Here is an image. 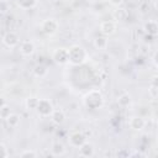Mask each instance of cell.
Listing matches in <instances>:
<instances>
[{
  "label": "cell",
  "instance_id": "cell-1",
  "mask_svg": "<svg viewBox=\"0 0 158 158\" xmlns=\"http://www.w3.org/2000/svg\"><path fill=\"white\" fill-rule=\"evenodd\" d=\"M89 56L84 47L73 44L68 48V63L72 65H81L88 60Z\"/></svg>",
  "mask_w": 158,
  "mask_h": 158
},
{
  "label": "cell",
  "instance_id": "cell-19",
  "mask_svg": "<svg viewBox=\"0 0 158 158\" xmlns=\"http://www.w3.org/2000/svg\"><path fill=\"white\" fill-rule=\"evenodd\" d=\"M117 104H118L121 107H127V106H130V104H131V96H130V94H127V93L121 94V95L117 98Z\"/></svg>",
  "mask_w": 158,
  "mask_h": 158
},
{
  "label": "cell",
  "instance_id": "cell-4",
  "mask_svg": "<svg viewBox=\"0 0 158 158\" xmlns=\"http://www.w3.org/2000/svg\"><path fill=\"white\" fill-rule=\"evenodd\" d=\"M59 28V23L56 19H46L41 22V31L47 36H53L57 33Z\"/></svg>",
  "mask_w": 158,
  "mask_h": 158
},
{
  "label": "cell",
  "instance_id": "cell-20",
  "mask_svg": "<svg viewBox=\"0 0 158 158\" xmlns=\"http://www.w3.org/2000/svg\"><path fill=\"white\" fill-rule=\"evenodd\" d=\"M38 100H40V98H37V96H28L25 100L26 109H28V110H36V107L38 105Z\"/></svg>",
  "mask_w": 158,
  "mask_h": 158
},
{
  "label": "cell",
  "instance_id": "cell-14",
  "mask_svg": "<svg viewBox=\"0 0 158 158\" xmlns=\"http://www.w3.org/2000/svg\"><path fill=\"white\" fill-rule=\"evenodd\" d=\"M65 153V147L62 142H53L52 146H51V154L54 156V157H59V156H63Z\"/></svg>",
  "mask_w": 158,
  "mask_h": 158
},
{
  "label": "cell",
  "instance_id": "cell-11",
  "mask_svg": "<svg viewBox=\"0 0 158 158\" xmlns=\"http://www.w3.org/2000/svg\"><path fill=\"white\" fill-rule=\"evenodd\" d=\"M146 123L147 122L142 116H132L128 121V125L133 131H142L144 128Z\"/></svg>",
  "mask_w": 158,
  "mask_h": 158
},
{
  "label": "cell",
  "instance_id": "cell-21",
  "mask_svg": "<svg viewBox=\"0 0 158 158\" xmlns=\"http://www.w3.org/2000/svg\"><path fill=\"white\" fill-rule=\"evenodd\" d=\"M20 116L17 115V114H14V112H11L6 118H5V121H6V123L10 126V127H16L19 123H20Z\"/></svg>",
  "mask_w": 158,
  "mask_h": 158
},
{
  "label": "cell",
  "instance_id": "cell-24",
  "mask_svg": "<svg viewBox=\"0 0 158 158\" xmlns=\"http://www.w3.org/2000/svg\"><path fill=\"white\" fill-rule=\"evenodd\" d=\"M10 10V2L7 0H0V14H6Z\"/></svg>",
  "mask_w": 158,
  "mask_h": 158
},
{
  "label": "cell",
  "instance_id": "cell-10",
  "mask_svg": "<svg viewBox=\"0 0 158 158\" xmlns=\"http://www.w3.org/2000/svg\"><path fill=\"white\" fill-rule=\"evenodd\" d=\"M35 49H36V46L32 41L26 40V41H22L20 43V52H21V54H23L26 57L32 56L35 53Z\"/></svg>",
  "mask_w": 158,
  "mask_h": 158
},
{
  "label": "cell",
  "instance_id": "cell-17",
  "mask_svg": "<svg viewBox=\"0 0 158 158\" xmlns=\"http://www.w3.org/2000/svg\"><path fill=\"white\" fill-rule=\"evenodd\" d=\"M107 37L106 36H98L95 40H94V47L99 51H102V49H106L107 47Z\"/></svg>",
  "mask_w": 158,
  "mask_h": 158
},
{
  "label": "cell",
  "instance_id": "cell-26",
  "mask_svg": "<svg viewBox=\"0 0 158 158\" xmlns=\"http://www.w3.org/2000/svg\"><path fill=\"white\" fill-rule=\"evenodd\" d=\"M112 6H115V7H118V6H121L122 5V2H123V0H107Z\"/></svg>",
  "mask_w": 158,
  "mask_h": 158
},
{
  "label": "cell",
  "instance_id": "cell-16",
  "mask_svg": "<svg viewBox=\"0 0 158 158\" xmlns=\"http://www.w3.org/2000/svg\"><path fill=\"white\" fill-rule=\"evenodd\" d=\"M148 95H149L153 100H156V99H157V96H158L157 75H154V77L152 78V80H151V83H149V85H148Z\"/></svg>",
  "mask_w": 158,
  "mask_h": 158
},
{
  "label": "cell",
  "instance_id": "cell-8",
  "mask_svg": "<svg viewBox=\"0 0 158 158\" xmlns=\"http://www.w3.org/2000/svg\"><path fill=\"white\" fill-rule=\"evenodd\" d=\"M69 144L72 147H75V148H79L85 141H86V136L81 132V131H74L69 135Z\"/></svg>",
  "mask_w": 158,
  "mask_h": 158
},
{
  "label": "cell",
  "instance_id": "cell-22",
  "mask_svg": "<svg viewBox=\"0 0 158 158\" xmlns=\"http://www.w3.org/2000/svg\"><path fill=\"white\" fill-rule=\"evenodd\" d=\"M11 112H12V111H11V107H10V106L6 104V105H4V106L0 109V117L5 120V118H6V117H7V116L11 114Z\"/></svg>",
  "mask_w": 158,
  "mask_h": 158
},
{
  "label": "cell",
  "instance_id": "cell-18",
  "mask_svg": "<svg viewBox=\"0 0 158 158\" xmlns=\"http://www.w3.org/2000/svg\"><path fill=\"white\" fill-rule=\"evenodd\" d=\"M16 5L22 10H28L37 5V0H16Z\"/></svg>",
  "mask_w": 158,
  "mask_h": 158
},
{
  "label": "cell",
  "instance_id": "cell-15",
  "mask_svg": "<svg viewBox=\"0 0 158 158\" xmlns=\"http://www.w3.org/2000/svg\"><path fill=\"white\" fill-rule=\"evenodd\" d=\"M32 73H33V75L37 77V78H44V77L48 74V68H47L43 63H38V64H36V65L33 67Z\"/></svg>",
  "mask_w": 158,
  "mask_h": 158
},
{
  "label": "cell",
  "instance_id": "cell-27",
  "mask_svg": "<svg viewBox=\"0 0 158 158\" xmlns=\"http://www.w3.org/2000/svg\"><path fill=\"white\" fill-rule=\"evenodd\" d=\"M4 105H6V100H5V98L0 96V109H1Z\"/></svg>",
  "mask_w": 158,
  "mask_h": 158
},
{
  "label": "cell",
  "instance_id": "cell-7",
  "mask_svg": "<svg viewBox=\"0 0 158 158\" xmlns=\"http://www.w3.org/2000/svg\"><path fill=\"white\" fill-rule=\"evenodd\" d=\"M2 43L9 47V48H14L16 46H19L20 43V37L16 32L14 31H7L4 36H2Z\"/></svg>",
  "mask_w": 158,
  "mask_h": 158
},
{
  "label": "cell",
  "instance_id": "cell-6",
  "mask_svg": "<svg viewBox=\"0 0 158 158\" xmlns=\"http://www.w3.org/2000/svg\"><path fill=\"white\" fill-rule=\"evenodd\" d=\"M99 30H100V33H101L102 36L109 37V36H112V35L116 32L117 25H116V22L112 21V20H105V21H102V22L100 23Z\"/></svg>",
  "mask_w": 158,
  "mask_h": 158
},
{
  "label": "cell",
  "instance_id": "cell-13",
  "mask_svg": "<svg viewBox=\"0 0 158 158\" xmlns=\"http://www.w3.org/2000/svg\"><path fill=\"white\" fill-rule=\"evenodd\" d=\"M49 117H51V120L53 121V123H56V125H62V123L65 121V112H64L63 110H60V109H57V110L54 109Z\"/></svg>",
  "mask_w": 158,
  "mask_h": 158
},
{
  "label": "cell",
  "instance_id": "cell-23",
  "mask_svg": "<svg viewBox=\"0 0 158 158\" xmlns=\"http://www.w3.org/2000/svg\"><path fill=\"white\" fill-rule=\"evenodd\" d=\"M19 156L22 157V158H26V157H33L35 158V157H38V153L36 151H33V149H25Z\"/></svg>",
  "mask_w": 158,
  "mask_h": 158
},
{
  "label": "cell",
  "instance_id": "cell-25",
  "mask_svg": "<svg viewBox=\"0 0 158 158\" xmlns=\"http://www.w3.org/2000/svg\"><path fill=\"white\" fill-rule=\"evenodd\" d=\"M9 156V152H7V148L4 143H0V158H5Z\"/></svg>",
  "mask_w": 158,
  "mask_h": 158
},
{
  "label": "cell",
  "instance_id": "cell-2",
  "mask_svg": "<svg viewBox=\"0 0 158 158\" xmlns=\"http://www.w3.org/2000/svg\"><path fill=\"white\" fill-rule=\"evenodd\" d=\"M83 102L85 105V107L91 109V110H96L100 109L104 104V96L101 94L100 90L98 89H93L90 91H88L84 98H83Z\"/></svg>",
  "mask_w": 158,
  "mask_h": 158
},
{
  "label": "cell",
  "instance_id": "cell-3",
  "mask_svg": "<svg viewBox=\"0 0 158 158\" xmlns=\"http://www.w3.org/2000/svg\"><path fill=\"white\" fill-rule=\"evenodd\" d=\"M54 107H53V104L49 99H40L38 100V105L36 107V111L40 116L42 117H49L51 114L53 112Z\"/></svg>",
  "mask_w": 158,
  "mask_h": 158
},
{
  "label": "cell",
  "instance_id": "cell-12",
  "mask_svg": "<svg viewBox=\"0 0 158 158\" xmlns=\"http://www.w3.org/2000/svg\"><path fill=\"white\" fill-rule=\"evenodd\" d=\"M143 30H144V32H146L148 36L156 37L157 33H158V23H157V21H154V20L147 21V22L144 23V26H143Z\"/></svg>",
  "mask_w": 158,
  "mask_h": 158
},
{
  "label": "cell",
  "instance_id": "cell-9",
  "mask_svg": "<svg viewBox=\"0 0 158 158\" xmlns=\"http://www.w3.org/2000/svg\"><path fill=\"white\" fill-rule=\"evenodd\" d=\"M95 154V147L93 143L85 141L80 147H79V156L80 157H85V158H89V157H93Z\"/></svg>",
  "mask_w": 158,
  "mask_h": 158
},
{
  "label": "cell",
  "instance_id": "cell-5",
  "mask_svg": "<svg viewBox=\"0 0 158 158\" xmlns=\"http://www.w3.org/2000/svg\"><path fill=\"white\" fill-rule=\"evenodd\" d=\"M52 59L58 65H64L68 63V48H56L52 53Z\"/></svg>",
  "mask_w": 158,
  "mask_h": 158
}]
</instances>
